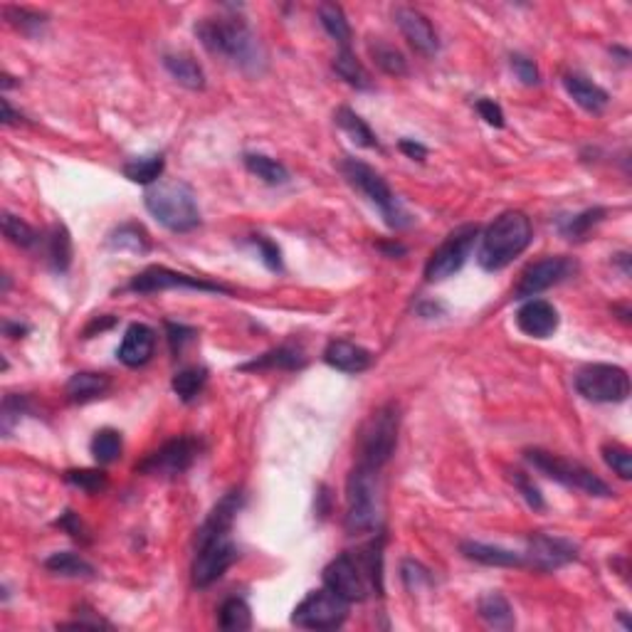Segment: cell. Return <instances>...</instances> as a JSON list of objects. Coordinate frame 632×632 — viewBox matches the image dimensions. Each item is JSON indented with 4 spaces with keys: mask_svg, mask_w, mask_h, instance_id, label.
Returning <instances> with one entry per match:
<instances>
[{
    "mask_svg": "<svg viewBox=\"0 0 632 632\" xmlns=\"http://www.w3.org/2000/svg\"><path fill=\"white\" fill-rule=\"evenodd\" d=\"M523 457H526V462L531 464L533 470H539L549 479L563 484V487L578 489V492L588 494V496H612V489L602 482L598 474H592L588 467L573 462V460L546 452V450H539V447L526 450Z\"/></svg>",
    "mask_w": 632,
    "mask_h": 632,
    "instance_id": "cell-9",
    "label": "cell"
},
{
    "mask_svg": "<svg viewBox=\"0 0 632 632\" xmlns=\"http://www.w3.org/2000/svg\"><path fill=\"white\" fill-rule=\"evenodd\" d=\"M245 168L257 176L259 180H265L267 186H285L289 180V171L285 163H279L275 158L265 156V154H245Z\"/></svg>",
    "mask_w": 632,
    "mask_h": 632,
    "instance_id": "cell-29",
    "label": "cell"
},
{
    "mask_svg": "<svg viewBox=\"0 0 632 632\" xmlns=\"http://www.w3.org/2000/svg\"><path fill=\"white\" fill-rule=\"evenodd\" d=\"M334 72L338 77L344 79L348 87L354 89H371V77L365 67L356 59V55L351 49H341L334 59Z\"/></svg>",
    "mask_w": 632,
    "mask_h": 632,
    "instance_id": "cell-34",
    "label": "cell"
},
{
    "mask_svg": "<svg viewBox=\"0 0 632 632\" xmlns=\"http://www.w3.org/2000/svg\"><path fill=\"white\" fill-rule=\"evenodd\" d=\"M336 124L341 127V131L348 134V138L354 141L356 146H361V148L381 146V144H378V138H375L373 128L368 127L364 118L356 114L354 109H348V107L338 109V111H336Z\"/></svg>",
    "mask_w": 632,
    "mask_h": 632,
    "instance_id": "cell-28",
    "label": "cell"
},
{
    "mask_svg": "<svg viewBox=\"0 0 632 632\" xmlns=\"http://www.w3.org/2000/svg\"><path fill=\"white\" fill-rule=\"evenodd\" d=\"M3 235L8 237V242L18 247H32L40 240L38 233L25 220L10 215V213H3Z\"/></svg>",
    "mask_w": 632,
    "mask_h": 632,
    "instance_id": "cell-42",
    "label": "cell"
},
{
    "mask_svg": "<svg viewBox=\"0 0 632 632\" xmlns=\"http://www.w3.org/2000/svg\"><path fill=\"white\" fill-rule=\"evenodd\" d=\"M477 612L489 628L494 630H512L516 620H514V610L509 601L504 598L502 592H487L477 602Z\"/></svg>",
    "mask_w": 632,
    "mask_h": 632,
    "instance_id": "cell-25",
    "label": "cell"
},
{
    "mask_svg": "<svg viewBox=\"0 0 632 632\" xmlns=\"http://www.w3.org/2000/svg\"><path fill=\"white\" fill-rule=\"evenodd\" d=\"M602 460H605V464L610 467L612 472L618 474L620 479H630L632 477V452L625 447V444H618V443H610V444H602Z\"/></svg>",
    "mask_w": 632,
    "mask_h": 632,
    "instance_id": "cell-43",
    "label": "cell"
},
{
    "mask_svg": "<svg viewBox=\"0 0 632 632\" xmlns=\"http://www.w3.org/2000/svg\"><path fill=\"white\" fill-rule=\"evenodd\" d=\"M109 247L114 250H131V252H148V235L146 230L136 223H127L118 225L111 235H109Z\"/></svg>",
    "mask_w": 632,
    "mask_h": 632,
    "instance_id": "cell-38",
    "label": "cell"
},
{
    "mask_svg": "<svg viewBox=\"0 0 632 632\" xmlns=\"http://www.w3.org/2000/svg\"><path fill=\"white\" fill-rule=\"evenodd\" d=\"M341 173L358 193H364L381 210V215L385 217L388 225L395 227V230H403V227L410 225V215L400 207L391 186L385 183V178L375 168L358 161V158H344L341 161Z\"/></svg>",
    "mask_w": 632,
    "mask_h": 632,
    "instance_id": "cell-8",
    "label": "cell"
},
{
    "mask_svg": "<svg viewBox=\"0 0 632 632\" xmlns=\"http://www.w3.org/2000/svg\"><path fill=\"white\" fill-rule=\"evenodd\" d=\"M324 585L348 602L365 601L371 592H383V539L358 551L338 553L324 568Z\"/></svg>",
    "mask_w": 632,
    "mask_h": 632,
    "instance_id": "cell-2",
    "label": "cell"
},
{
    "mask_svg": "<svg viewBox=\"0 0 632 632\" xmlns=\"http://www.w3.org/2000/svg\"><path fill=\"white\" fill-rule=\"evenodd\" d=\"M477 111H479V117H482L489 127L494 128L504 127V111L494 99H487V97L479 99V101H477Z\"/></svg>",
    "mask_w": 632,
    "mask_h": 632,
    "instance_id": "cell-51",
    "label": "cell"
},
{
    "mask_svg": "<svg viewBox=\"0 0 632 632\" xmlns=\"http://www.w3.org/2000/svg\"><path fill=\"white\" fill-rule=\"evenodd\" d=\"M28 329L25 326H20V324H5V334L8 336H13V338H18L20 334H25Z\"/></svg>",
    "mask_w": 632,
    "mask_h": 632,
    "instance_id": "cell-56",
    "label": "cell"
},
{
    "mask_svg": "<svg viewBox=\"0 0 632 632\" xmlns=\"http://www.w3.org/2000/svg\"><path fill=\"white\" fill-rule=\"evenodd\" d=\"M573 272H575V262H571L568 257H543V259L523 269L519 282L514 286V296L516 299H533L546 289H551L553 285L568 279Z\"/></svg>",
    "mask_w": 632,
    "mask_h": 632,
    "instance_id": "cell-14",
    "label": "cell"
},
{
    "mask_svg": "<svg viewBox=\"0 0 632 632\" xmlns=\"http://www.w3.org/2000/svg\"><path fill=\"white\" fill-rule=\"evenodd\" d=\"M398 146H400V151H403L405 156L413 158V161H425V158H427V148H425L423 144L413 141V138H403Z\"/></svg>",
    "mask_w": 632,
    "mask_h": 632,
    "instance_id": "cell-52",
    "label": "cell"
},
{
    "mask_svg": "<svg viewBox=\"0 0 632 632\" xmlns=\"http://www.w3.org/2000/svg\"><path fill=\"white\" fill-rule=\"evenodd\" d=\"M242 506V494L227 492L207 514L198 531V549L193 558V583L198 588L213 585L235 563L237 546L233 541V523Z\"/></svg>",
    "mask_w": 632,
    "mask_h": 632,
    "instance_id": "cell-1",
    "label": "cell"
},
{
    "mask_svg": "<svg viewBox=\"0 0 632 632\" xmlns=\"http://www.w3.org/2000/svg\"><path fill=\"white\" fill-rule=\"evenodd\" d=\"M398 427H400V410L398 405L388 403L378 408L358 433V464L381 470L391 462L398 444Z\"/></svg>",
    "mask_w": 632,
    "mask_h": 632,
    "instance_id": "cell-7",
    "label": "cell"
},
{
    "mask_svg": "<svg viewBox=\"0 0 632 632\" xmlns=\"http://www.w3.org/2000/svg\"><path fill=\"white\" fill-rule=\"evenodd\" d=\"M163 67L168 69V75L176 79L178 84H183L186 89H203L206 87V72L198 65L196 59L188 55H166L163 57Z\"/></svg>",
    "mask_w": 632,
    "mask_h": 632,
    "instance_id": "cell-27",
    "label": "cell"
},
{
    "mask_svg": "<svg viewBox=\"0 0 632 632\" xmlns=\"http://www.w3.org/2000/svg\"><path fill=\"white\" fill-rule=\"evenodd\" d=\"M207 383V371L206 368H198V365H190V368H183L173 375V393L183 400V403H193L198 395L203 393V388Z\"/></svg>",
    "mask_w": 632,
    "mask_h": 632,
    "instance_id": "cell-35",
    "label": "cell"
},
{
    "mask_svg": "<svg viewBox=\"0 0 632 632\" xmlns=\"http://www.w3.org/2000/svg\"><path fill=\"white\" fill-rule=\"evenodd\" d=\"M252 245L257 247V252L262 257L267 269H272V272H279V269H282V252H279L276 242L267 240L265 235H252Z\"/></svg>",
    "mask_w": 632,
    "mask_h": 632,
    "instance_id": "cell-46",
    "label": "cell"
},
{
    "mask_svg": "<svg viewBox=\"0 0 632 632\" xmlns=\"http://www.w3.org/2000/svg\"><path fill=\"white\" fill-rule=\"evenodd\" d=\"M111 388V378L107 373H75L65 385V395H67L69 403H89V400H97L104 398Z\"/></svg>",
    "mask_w": 632,
    "mask_h": 632,
    "instance_id": "cell-24",
    "label": "cell"
},
{
    "mask_svg": "<svg viewBox=\"0 0 632 632\" xmlns=\"http://www.w3.org/2000/svg\"><path fill=\"white\" fill-rule=\"evenodd\" d=\"M166 289H193V292H210V294H230L227 286L183 275V272H173L168 267H148L128 282V292H134V294H156V292H166Z\"/></svg>",
    "mask_w": 632,
    "mask_h": 632,
    "instance_id": "cell-13",
    "label": "cell"
},
{
    "mask_svg": "<svg viewBox=\"0 0 632 632\" xmlns=\"http://www.w3.org/2000/svg\"><path fill=\"white\" fill-rule=\"evenodd\" d=\"M121 450H124V443H121V434L111 427H104L94 434L92 440V454L99 464H111L117 462L121 457Z\"/></svg>",
    "mask_w": 632,
    "mask_h": 632,
    "instance_id": "cell-39",
    "label": "cell"
},
{
    "mask_svg": "<svg viewBox=\"0 0 632 632\" xmlns=\"http://www.w3.org/2000/svg\"><path fill=\"white\" fill-rule=\"evenodd\" d=\"M563 87H566L568 97H571L578 107L585 109V111H591V114H601V111H605L608 101H610V94H608L605 89L598 87L595 82H591L588 77H583V75H578V72L566 75V77H563Z\"/></svg>",
    "mask_w": 632,
    "mask_h": 632,
    "instance_id": "cell-21",
    "label": "cell"
},
{
    "mask_svg": "<svg viewBox=\"0 0 632 632\" xmlns=\"http://www.w3.org/2000/svg\"><path fill=\"white\" fill-rule=\"evenodd\" d=\"M575 391L592 403H622L630 395V375L612 364H591L575 373Z\"/></svg>",
    "mask_w": 632,
    "mask_h": 632,
    "instance_id": "cell-10",
    "label": "cell"
},
{
    "mask_svg": "<svg viewBox=\"0 0 632 632\" xmlns=\"http://www.w3.org/2000/svg\"><path fill=\"white\" fill-rule=\"evenodd\" d=\"M15 117H18V114L13 111L8 99H3V124H13V121H15Z\"/></svg>",
    "mask_w": 632,
    "mask_h": 632,
    "instance_id": "cell-55",
    "label": "cell"
},
{
    "mask_svg": "<svg viewBox=\"0 0 632 632\" xmlns=\"http://www.w3.org/2000/svg\"><path fill=\"white\" fill-rule=\"evenodd\" d=\"M605 213H608L605 207H588V210H583L578 215L563 217L561 223H558V230H561V235L568 237V240H581V237L588 235L591 227H595L601 223L602 217H605Z\"/></svg>",
    "mask_w": 632,
    "mask_h": 632,
    "instance_id": "cell-37",
    "label": "cell"
},
{
    "mask_svg": "<svg viewBox=\"0 0 632 632\" xmlns=\"http://www.w3.org/2000/svg\"><path fill=\"white\" fill-rule=\"evenodd\" d=\"M348 618V601L329 588L312 591L292 612V622L304 630H336Z\"/></svg>",
    "mask_w": 632,
    "mask_h": 632,
    "instance_id": "cell-12",
    "label": "cell"
},
{
    "mask_svg": "<svg viewBox=\"0 0 632 632\" xmlns=\"http://www.w3.org/2000/svg\"><path fill=\"white\" fill-rule=\"evenodd\" d=\"M45 255H48L49 267L55 272H67L72 265V237H69L67 227L52 225L48 237H45Z\"/></svg>",
    "mask_w": 632,
    "mask_h": 632,
    "instance_id": "cell-26",
    "label": "cell"
},
{
    "mask_svg": "<svg viewBox=\"0 0 632 632\" xmlns=\"http://www.w3.org/2000/svg\"><path fill=\"white\" fill-rule=\"evenodd\" d=\"M324 361L341 373H364L373 364V356L364 346L336 338L324 348Z\"/></svg>",
    "mask_w": 632,
    "mask_h": 632,
    "instance_id": "cell-20",
    "label": "cell"
},
{
    "mask_svg": "<svg viewBox=\"0 0 632 632\" xmlns=\"http://www.w3.org/2000/svg\"><path fill=\"white\" fill-rule=\"evenodd\" d=\"M304 364L306 356L299 346L282 344L272 348V351H267V354L257 356L255 361L240 365V371H275V368H279V371H296V368H304Z\"/></svg>",
    "mask_w": 632,
    "mask_h": 632,
    "instance_id": "cell-23",
    "label": "cell"
},
{
    "mask_svg": "<svg viewBox=\"0 0 632 632\" xmlns=\"http://www.w3.org/2000/svg\"><path fill=\"white\" fill-rule=\"evenodd\" d=\"M381 522V504H378V472L364 464H356V470L346 479V531L371 533Z\"/></svg>",
    "mask_w": 632,
    "mask_h": 632,
    "instance_id": "cell-6",
    "label": "cell"
},
{
    "mask_svg": "<svg viewBox=\"0 0 632 632\" xmlns=\"http://www.w3.org/2000/svg\"><path fill=\"white\" fill-rule=\"evenodd\" d=\"M618 262L622 265V272H625V275H630V255H628V252H622V255H618Z\"/></svg>",
    "mask_w": 632,
    "mask_h": 632,
    "instance_id": "cell-57",
    "label": "cell"
},
{
    "mask_svg": "<svg viewBox=\"0 0 632 632\" xmlns=\"http://www.w3.org/2000/svg\"><path fill=\"white\" fill-rule=\"evenodd\" d=\"M55 526H59L62 531H67L69 536H72V539H77V541H89L84 523L79 522V516L72 512V509H67V512L62 514L57 522H55Z\"/></svg>",
    "mask_w": 632,
    "mask_h": 632,
    "instance_id": "cell-50",
    "label": "cell"
},
{
    "mask_svg": "<svg viewBox=\"0 0 632 632\" xmlns=\"http://www.w3.org/2000/svg\"><path fill=\"white\" fill-rule=\"evenodd\" d=\"M531 220L519 210H506L499 217H494L492 225L484 230L477 262L487 272H499L506 265H512L514 259L531 245Z\"/></svg>",
    "mask_w": 632,
    "mask_h": 632,
    "instance_id": "cell-4",
    "label": "cell"
},
{
    "mask_svg": "<svg viewBox=\"0 0 632 632\" xmlns=\"http://www.w3.org/2000/svg\"><path fill=\"white\" fill-rule=\"evenodd\" d=\"M368 49H371V55H373L375 65L383 69L385 75H391V77H405V75H408V59L403 57L400 49H395L393 45H388L383 40L371 42Z\"/></svg>",
    "mask_w": 632,
    "mask_h": 632,
    "instance_id": "cell-36",
    "label": "cell"
},
{
    "mask_svg": "<svg viewBox=\"0 0 632 632\" xmlns=\"http://www.w3.org/2000/svg\"><path fill=\"white\" fill-rule=\"evenodd\" d=\"M196 35L207 52L230 59L242 72H250V75H262L265 72V48L242 18L200 20L196 25Z\"/></svg>",
    "mask_w": 632,
    "mask_h": 632,
    "instance_id": "cell-3",
    "label": "cell"
},
{
    "mask_svg": "<svg viewBox=\"0 0 632 632\" xmlns=\"http://www.w3.org/2000/svg\"><path fill=\"white\" fill-rule=\"evenodd\" d=\"M45 568L55 575H65V578H94V566L72 551L52 553L45 561Z\"/></svg>",
    "mask_w": 632,
    "mask_h": 632,
    "instance_id": "cell-30",
    "label": "cell"
},
{
    "mask_svg": "<svg viewBox=\"0 0 632 632\" xmlns=\"http://www.w3.org/2000/svg\"><path fill=\"white\" fill-rule=\"evenodd\" d=\"M512 69H514V75L522 79L526 87L539 84V79H541L536 62H533L531 57H526V55H512Z\"/></svg>",
    "mask_w": 632,
    "mask_h": 632,
    "instance_id": "cell-47",
    "label": "cell"
},
{
    "mask_svg": "<svg viewBox=\"0 0 632 632\" xmlns=\"http://www.w3.org/2000/svg\"><path fill=\"white\" fill-rule=\"evenodd\" d=\"M460 551H462L464 558L482 563V566H494V568H522V566H526L523 553L509 551V549L492 546V543L462 541L460 543Z\"/></svg>",
    "mask_w": 632,
    "mask_h": 632,
    "instance_id": "cell-22",
    "label": "cell"
},
{
    "mask_svg": "<svg viewBox=\"0 0 632 632\" xmlns=\"http://www.w3.org/2000/svg\"><path fill=\"white\" fill-rule=\"evenodd\" d=\"M114 324H117V319H114V316H99V319H94V321L84 329V338H92L97 331L101 334V331H107V329H111Z\"/></svg>",
    "mask_w": 632,
    "mask_h": 632,
    "instance_id": "cell-53",
    "label": "cell"
},
{
    "mask_svg": "<svg viewBox=\"0 0 632 632\" xmlns=\"http://www.w3.org/2000/svg\"><path fill=\"white\" fill-rule=\"evenodd\" d=\"M479 237V227L477 225H462L452 230L450 235L444 237V242L434 250L427 265H425V282H444L447 276H452L454 272H460L467 262V257L472 255L474 242Z\"/></svg>",
    "mask_w": 632,
    "mask_h": 632,
    "instance_id": "cell-11",
    "label": "cell"
},
{
    "mask_svg": "<svg viewBox=\"0 0 632 632\" xmlns=\"http://www.w3.org/2000/svg\"><path fill=\"white\" fill-rule=\"evenodd\" d=\"M400 575H403L405 585H408L410 591H420L423 585L430 583V571L423 568L417 561H405L403 568H400Z\"/></svg>",
    "mask_w": 632,
    "mask_h": 632,
    "instance_id": "cell-48",
    "label": "cell"
},
{
    "mask_svg": "<svg viewBox=\"0 0 632 632\" xmlns=\"http://www.w3.org/2000/svg\"><path fill=\"white\" fill-rule=\"evenodd\" d=\"M30 405L25 395H5L3 400V413H0V423H3V433L8 434L13 430V425L18 423L22 415L28 413Z\"/></svg>",
    "mask_w": 632,
    "mask_h": 632,
    "instance_id": "cell-44",
    "label": "cell"
},
{
    "mask_svg": "<svg viewBox=\"0 0 632 632\" xmlns=\"http://www.w3.org/2000/svg\"><path fill=\"white\" fill-rule=\"evenodd\" d=\"M154 348H156L154 329L146 324H131L127 329L124 338H121L117 358L124 365H128V368H138V365H146L151 361Z\"/></svg>",
    "mask_w": 632,
    "mask_h": 632,
    "instance_id": "cell-19",
    "label": "cell"
},
{
    "mask_svg": "<svg viewBox=\"0 0 632 632\" xmlns=\"http://www.w3.org/2000/svg\"><path fill=\"white\" fill-rule=\"evenodd\" d=\"M523 558L536 571H558L578 558V543L551 533H533L529 539V553Z\"/></svg>",
    "mask_w": 632,
    "mask_h": 632,
    "instance_id": "cell-16",
    "label": "cell"
},
{
    "mask_svg": "<svg viewBox=\"0 0 632 632\" xmlns=\"http://www.w3.org/2000/svg\"><path fill=\"white\" fill-rule=\"evenodd\" d=\"M512 482L531 509H543V506H546V502H543V496H541V489L533 484V479L529 477V474L512 472Z\"/></svg>",
    "mask_w": 632,
    "mask_h": 632,
    "instance_id": "cell-45",
    "label": "cell"
},
{
    "mask_svg": "<svg viewBox=\"0 0 632 632\" xmlns=\"http://www.w3.org/2000/svg\"><path fill=\"white\" fill-rule=\"evenodd\" d=\"M378 250H381L385 257H403L405 252H408V247L400 245V242H381Z\"/></svg>",
    "mask_w": 632,
    "mask_h": 632,
    "instance_id": "cell-54",
    "label": "cell"
},
{
    "mask_svg": "<svg viewBox=\"0 0 632 632\" xmlns=\"http://www.w3.org/2000/svg\"><path fill=\"white\" fill-rule=\"evenodd\" d=\"M316 13H319V22L324 25L326 32L341 45V49H348V42H351V25H348L341 5H336V3H321Z\"/></svg>",
    "mask_w": 632,
    "mask_h": 632,
    "instance_id": "cell-32",
    "label": "cell"
},
{
    "mask_svg": "<svg viewBox=\"0 0 632 632\" xmlns=\"http://www.w3.org/2000/svg\"><path fill=\"white\" fill-rule=\"evenodd\" d=\"M198 443L193 437H176L171 443L161 444L156 452H151L141 464H136V472L156 474V477H178L196 462Z\"/></svg>",
    "mask_w": 632,
    "mask_h": 632,
    "instance_id": "cell-15",
    "label": "cell"
},
{
    "mask_svg": "<svg viewBox=\"0 0 632 632\" xmlns=\"http://www.w3.org/2000/svg\"><path fill=\"white\" fill-rule=\"evenodd\" d=\"M166 331H168V344H171V348H173V354H180V351H183V346L190 344V341L198 336L196 329H190V326H183V324H173V321H168Z\"/></svg>",
    "mask_w": 632,
    "mask_h": 632,
    "instance_id": "cell-49",
    "label": "cell"
},
{
    "mask_svg": "<svg viewBox=\"0 0 632 632\" xmlns=\"http://www.w3.org/2000/svg\"><path fill=\"white\" fill-rule=\"evenodd\" d=\"M217 625L223 630L230 632H240V630H250L252 628V610L247 605L245 598H227L220 610H217Z\"/></svg>",
    "mask_w": 632,
    "mask_h": 632,
    "instance_id": "cell-31",
    "label": "cell"
},
{
    "mask_svg": "<svg viewBox=\"0 0 632 632\" xmlns=\"http://www.w3.org/2000/svg\"><path fill=\"white\" fill-rule=\"evenodd\" d=\"M65 482L77 487L82 492L99 494L107 489L109 479L107 472H101V470H67L65 472Z\"/></svg>",
    "mask_w": 632,
    "mask_h": 632,
    "instance_id": "cell-41",
    "label": "cell"
},
{
    "mask_svg": "<svg viewBox=\"0 0 632 632\" xmlns=\"http://www.w3.org/2000/svg\"><path fill=\"white\" fill-rule=\"evenodd\" d=\"M146 210L154 215L158 225H163L171 233H190L200 225V210H198L196 196L186 183H158L144 196Z\"/></svg>",
    "mask_w": 632,
    "mask_h": 632,
    "instance_id": "cell-5",
    "label": "cell"
},
{
    "mask_svg": "<svg viewBox=\"0 0 632 632\" xmlns=\"http://www.w3.org/2000/svg\"><path fill=\"white\" fill-rule=\"evenodd\" d=\"M3 15H5V20H8L13 28H18L25 35H38L48 25V15L38 13V10L10 8L8 5V8H3Z\"/></svg>",
    "mask_w": 632,
    "mask_h": 632,
    "instance_id": "cell-40",
    "label": "cell"
},
{
    "mask_svg": "<svg viewBox=\"0 0 632 632\" xmlns=\"http://www.w3.org/2000/svg\"><path fill=\"white\" fill-rule=\"evenodd\" d=\"M395 22L403 32V38L410 42V48L417 49L420 55L433 57L434 52L440 49V40H437L433 22L425 18L420 10L395 8Z\"/></svg>",
    "mask_w": 632,
    "mask_h": 632,
    "instance_id": "cell-17",
    "label": "cell"
},
{
    "mask_svg": "<svg viewBox=\"0 0 632 632\" xmlns=\"http://www.w3.org/2000/svg\"><path fill=\"white\" fill-rule=\"evenodd\" d=\"M163 166L166 161L161 154H154V156H141V158H131L124 163V176L131 180V183H141V186H151L156 183L161 173H163Z\"/></svg>",
    "mask_w": 632,
    "mask_h": 632,
    "instance_id": "cell-33",
    "label": "cell"
},
{
    "mask_svg": "<svg viewBox=\"0 0 632 632\" xmlns=\"http://www.w3.org/2000/svg\"><path fill=\"white\" fill-rule=\"evenodd\" d=\"M516 326L531 338H549L558 329V312L543 299H526L516 312Z\"/></svg>",
    "mask_w": 632,
    "mask_h": 632,
    "instance_id": "cell-18",
    "label": "cell"
}]
</instances>
